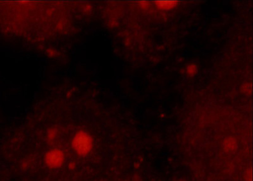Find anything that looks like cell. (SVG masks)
I'll return each instance as SVG.
<instances>
[{
	"label": "cell",
	"mask_w": 253,
	"mask_h": 181,
	"mask_svg": "<svg viewBox=\"0 0 253 181\" xmlns=\"http://www.w3.org/2000/svg\"><path fill=\"white\" fill-rule=\"evenodd\" d=\"M93 146V139L85 131H78L72 140V148L81 157H87L91 153Z\"/></svg>",
	"instance_id": "1"
},
{
	"label": "cell",
	"mask_w": 253,
	"mask_h": 181,
	"mask_svg": "<svg viewBox=\"0 0 253 181\" xmlns=\"http://www.w3.org/2000/svg\"><path fill=\"white\" fill-rule=\"evenodd\" d=\"M44 162L49 168H60L65 162L64 153L59 149H52L44 155Z\"/></svg>",
	"instance_id": "2"
},
{
	"label": "cell",
	"mask_w": 253,
	"mask_h": 181,
	"mask_svg": "<svg viewBox=\"0 0 253 181\" xmlns=\"http://www.w3.org/2000/svg\"><path fill=\"white\" fill-rule=\"evenodd\" d=\"M56 135V131L53 129V130L49 131L48 134H47V137H48V139L52 140L55 139Z\"/></svg>",
	"instance_id": "3"
}]
</instances>
